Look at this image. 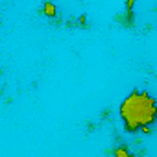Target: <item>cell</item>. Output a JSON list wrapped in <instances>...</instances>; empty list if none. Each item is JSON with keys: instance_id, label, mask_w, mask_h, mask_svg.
I'll return each instance as SVG.
<instances>
[{"instance_id": "3", "label": "cell", "mask_w": 157, "mask_h": 157, "mask_svg": "<svg viewBox=\"0 0 157 157\" xmlns=\"http://www.w3.org/2000/svg\"><path fill=\"white\" fill-rule=\"evenodd\" d=\"M117 21H120V24H124L126 28H129V26H133V22H135V19H133V13H131V11H126L124 15H120V17H117Z\"/></svg>"}, {"instance_id": "5", "label": "cell", "mask_w": 157, "mask_h": 157, "mask_svg": "<svg viewBox=\"0 0 157 157\" xmlns=\"http://www.w3.org/2000/svg\"><path fill=\"white\" fill-rule=\"evenodd\" d=\"M133 8H135V0H128V2H126V10L131 11Z\"/></svg>"}, {"instance_id": "1", "label": "cell", "mask_w": 157, "mask_h": 157, "mask_svg": "<svg viewBox=\"0 0 157 157\" xmlns=\"http://www.w3.org/2000/svg\"><path fill=\"white\" fill-rule=\"evenodd\" d=\"M118 115L124 129L129 133H137L142 128H151L157 122V100L146 91H133L122 100Z\"/></svg>"}, {"instance_id": "4", "label": "cell", "mask_w": 157, "mask_h": 157, "mask_svg": "<svg viewBox=\"0 0 157 157\" xmlns=\"http://www.w3.org/2000/svg\"><path fill=\"white\" fill-rule=\"evenodd\" d=\"M43 13H44L46 17H50V19H54V17H57V8H56L54 4H50V2H46V4L43 6Z\"/></svg>"}, {"instance_id": "2", "label": "cell", "mask_w": 157, "mask_h": 157, "mask_svg": "<svg viewBox=\"0 0 157 157\" xmlns=\"http://www.w3.org/2000/svg\"><path fill=\"white\" fill-rule=\"evenodd\" d=\"M113 155H115V157H137V155H133V153L128 150V146H124V144L117 146V148L113 150Z\"/></svg>"}, {"instance_id": "6", "label": "cell", "mask_w": 157, "mask_h": 157, "mask_svg": "<svg viewBox=\"0 0 157 157\" xmlns=\"http://www.w3.org/2000/svg\"><path fill=\"white\" fill-rule=\"evenodd\" d=\"M140 133H144V135H150V133H151V128H142V129H140Z\"/></svg>"}]
</instances>
